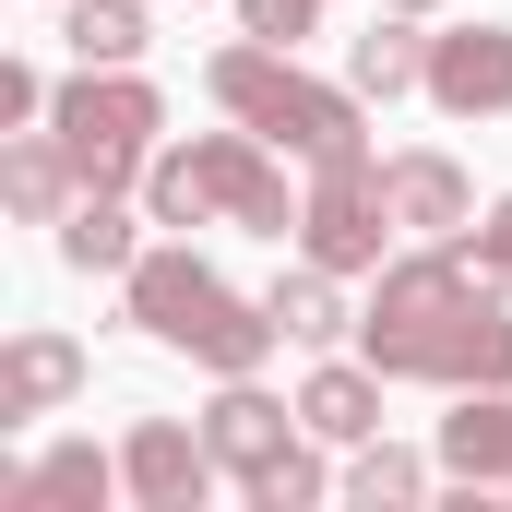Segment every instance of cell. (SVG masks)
<instances>
[{"instance_id":"cell-17","label":"cell","mask_w":512,"mask_h":512,"mask_svg":"<svg viewBox=\"0 0 512 512\" xmlns=\"http://www.w3.org/2000/svg\"><path fill=\"white\" fill-rule=\"evenodd\" d=\"M346 84H358V96H429V24H417V12H382V24H370V36H346Z\"/></svg>"},{"instance_id":"cell-2","label":"cell","mask_w":512,"mask_h":512,"mask_svg":"<svg viewBox=\"0 0 512 512\" xmlns=\"http://www.w3.org/2000/svg\"><path fill=\"white\" fill-rule=\"evenodd\" d=\"M120 310L167 346V358H191V370H215V382H251L262 358L286 346V322H274L262 298H239L191 239H143V262L120 274Z\"/></svg>"},{"instance_id":"cell-9","label":"cell","mask_w":512,"mask_h":512,"mask_svg":"<svg viewBox=\"0 0 512 512\" xmlns=\"http://www.w3.org/2000/svg\"><path fill=\"white\" fill-rule=\"evenodd\" d=\"M96 501H131L120 453H96V441H48L36 465H0V512H96Z\"/></svg>"},{"instance_id":"cell-1","label":"cell","mask_w":512,"mask_h":512,"mask_svg":"<svg viewBox=\"0 0 512 512\" xmlns=\"http://www.w3.org/2000/svg\"><path fill=\"white\" fill-rule=\"evenodd\" d=\"M358 358L382 382H429V393H489L512 382V298L501 274H477L465 239H429L370 274V310H358Z\"/></svg>"},{"instance_id":"cell-14","label":"cell","mask_w":512,"mask_h":512,"mask_svg":"<svg viewBox=\"0 0 512 512\" xmlns=\"http://www.w3.org/2000/svg\"><path fill=\"white\" fill-rule=\"evenodd\" d=\"M0 203H12L24 227H60V215L84 203V167L60 155V131H12V143H0Z\"/></svg>"},{"instance_id":"cell-6","label":"cell","mask_w":512,"mask_h":512,"mask_svg":"<svg viewBox=\"0 0 512 512\" xmlns=\"http://www.w3.org/2000/svg\"><path fill=\"white\" fill-rule=\"evenodd\" d=\"M393 239H405V227H393L382 155H370V143H358V155H322V167H310V203H298V251L334 262V274L358 286V274H382V262H393Z\"/></svg>"},{"instance_id":"cell-21","label":"cell","mask_w":512,"mask_h":512,"mask_svg":"<svg viewBox=\"0 0 512 512\" xmlns=\"http://www.w3.org/2000/svg\"><path fill=\"white\" fill-rule=\"evenodd\" d=\"M334 489H346V477H334L310 441H286V453H274V465L251 477V512H310V501H334Z\"/></svg>"},{"instance_id":"cell-25","label":"cell","mask_w":512,"mask_h":512,"mask_svg":"<svg viewBox=\"0 0 512 512\" xmlns=\"http://www.w3.org/2000/svg\"><path fill=\"white\" fill-rule=\"evenodd\" d=\"M382 12H417V24H429V12H441V0H382Z\"/></svg>"},{"instance_id":"cell-15","label":"cell","mask_w":512,"mask_h":512,"mask_svg":"<svg viewBox=\"0 0 512 512\" xmlns=\"http://www.w3.org/2000/svg\"><path fill=\"white\" fill-rule=\"evenodd\" d=\"M143 227H155L143 191H84V203L60 215V262H72V274H131V262H143Z\"/></svg>"},{"instance_id":"cell-7","label":"cell","mask_w":512,"mask_h":512,"mask_svg":"<svg viewBox=\"0 0 512 512\" xmlns=\"http://www.w3.org/2000/svg\"><path fill=\"white\" fill-rule=\"evenodd\" d=\"M215 477H227V465H215V441H203V429H179V417H131V441H120L131 512H203Z\"/></svg>"},{"instance_id":"cell-22","label":"cell","mask_w":512,"mask_h":512,"mask_svg":"<svg viewBox=\"0 0 512 512\" xmlns=\"http://www.w3.org/2000/svg\"><path fill=\"white\" fill-rule=\"evenodd\" d=\"M48 108H60V84L36 60H0V131H48Z\"/></svg>"},{"instance_id":"cell-4","label":"cell","mask_w":512,"mask_h":512,"mask_svg":"<svg viewBox=\"0 0 512 512\" xmlns=\"http://www.w3.org/2000/svg\"><path fill=\"white\" fill-rule=\"evenodd\" d=\"M203 84H215V108L227 120H251L262 143H286L298 167H322V155H358L370 143V96L358 84H310L298 72V48H262V36H239V48H215L203 60Z\"/></svg>"},{"instance_id":"cell-5","label":"cell","mask_w":512,"mask_h":512,"mask_svg":"<svg viewBox=\"0 0 512 512\" xmlns=\"http://www.w3.org/2000/svg\"><path fill=\"white\" fill-rule=\"evenodd\" d=\"M48 131H60V155L84 167V191H143L155 131H167V96H155L143 72H96V60H84V72L60 84Z\"/></svg>"},{"instance_id":"cell-24","label":"cell","mask_w":512,"mask_h":512,"mask_svg":"<svg viewBox=\"0 0 512 512\" xmlns=\"http://www.w3.org/2000/svg\"><path fill=\"white\" fill-rule=\"evenodd\" d=\"M465 262H477V274H512V191L477 215V227H465Z\"/></svg>"},{"instance_id":"cell-16","label":"cell","mask_w":512,"mask_h":512,"mask_svg":"<svg viewBox=\"0 0 512 512\" xmlns=\"http://www.w3.org/2000/svg\"><path fill=\"white\" fill-rule=\"evenodd\" d=\"M298 417H310V441H382V370L370 358H322L298 382Z\"/></svg>"},{"instance_id":"cell-10","label":"cell","mask_w":512,"mask_h":512,"mask_svg":"<svg viewBox=\"0 0 512 512\" xmlns=\"http://www.w3.org/2000/svg\"><path fill=\"white\" fill-rule=\"evenodd\" d=\"M72 393H84V346H72V334L24 322V334L0 346V429H36V417H60Z\"/></svg>"},{"instance_id":"cell-18","label":"cell","mask_w":512,"mask_h":512,"mask_svg":"<svg viewBox=\"0 0 512 512\" xmlns=\"http://www.w3.org/2000/svg\"><path fill=\"white\" fill-rule=\"evenodd\" d=\"M262 310L286 322V346H334V334H358V310H346V274H334V262H310V251H298L274 286H262Z\"/></svg>"},{"instance_id":"cell-19","label":"cell","mask_w":512,"mask_h":512,"mask_svg":"<svg viewBox=\"0 0 512 512\" xmlns=\"http://www.w3.org/2000/svg\"><path fill=\"white\" fill-rule=\"evenodd\" d=\"M60 36H72V60L131 72V60L155 48V0H60Z\"/></svg>"},{"instance_id":"cell-12","label":"cell","mask_w":512,"mask_h":512,"mask_svg":"<svg viewBox=\"0 0 512 512\" xmlns=\"http://www.w3.org/2000/svg\"><path fill=\"white\" fill-rule=\"evenodd\" d=\"M441 477L453 489H512V382H489V393H453V417H441Z\"/></svg>"},{"instance_id":"cell-8","label":"cell","mask_w":512,"mask_h":512,"mask_svg":"<svg viewBox=\"0 0 512 512\" xmlns=\"http://www.w3.org/2000/svg\"><path fill=\"white\" fill-rule=\"evenodd\" d=\"M429 108L441 120H512V24H441L429 36Z\"/></svg>"},{"instance_id":"cell-3","label":"cell","mask_w":512,"mask_h":512,"mask_svg":"<svg viewBox=\"0 0 512 512\" xmlns=\"http://www.w3.org/2000/svg\"><path fill=\"white\" fill-rule=\"evenodd\" d=\"M274 155H286V143H262L251 120H239V131H191V143H155V167H143V215H155L167 239H191V227L298 239V203H310V191H286Z\"/></svg>"},{"instance_id":"cell-23","label":"cell","mask_w":512,"mask_h":512,"mask_svg":"<svg viewBox=\"0 0 512 512\" xmlns=\"http://www.w3.org/2000/svg\"><path fill=\"white\" fill-rule=\"evenodd\" d=\"M239 36H262V48H298V36H322V0H239Z\"/></svg>"},{"instance_id":"cell-20","label":"cell","mask_w":512,"mask_h":512,"mask_svg":"<svg viewBox=\"0 0 512 512\" xmlns=\"http://www.w3.org/2000/svg\"><path fill=\"white\" fill-rule=\"evenodd\" d=\"M441 489V453H405V441H346V501H429Z\"/></svg>"},{"instance_id":"cell-11","label":"cell","mask_w":512,"mask_h":512,"mask_svg":"<svg viewBox=\"0 0 512 512\" xmlns=\"http://www.w3.org/2000/svg\"><path fill=\"white\" fill-rule=\"evenodd\" d=\"M298 429H310V417H298V405H274V393H262V370H251V382H227L215 405H203V441H215V465H227L239 489H251V477L298 441Z\"/></svg>"},{"instance_id":"cell-13","label":"cell","mask_w":512,"mask_h":512,"mask_svg":"<svg viewBox=\"0 0 512 512\" xmlns=\"http://www.w3.org/2000/svg\"><path fill=\"white\" fill-rule=\"evenodd\" d=\"M382 179H393V227H417V239H465V227H477V191H465V167H453L441 143L382 155Z\"/></svg>"}]
</instances>
